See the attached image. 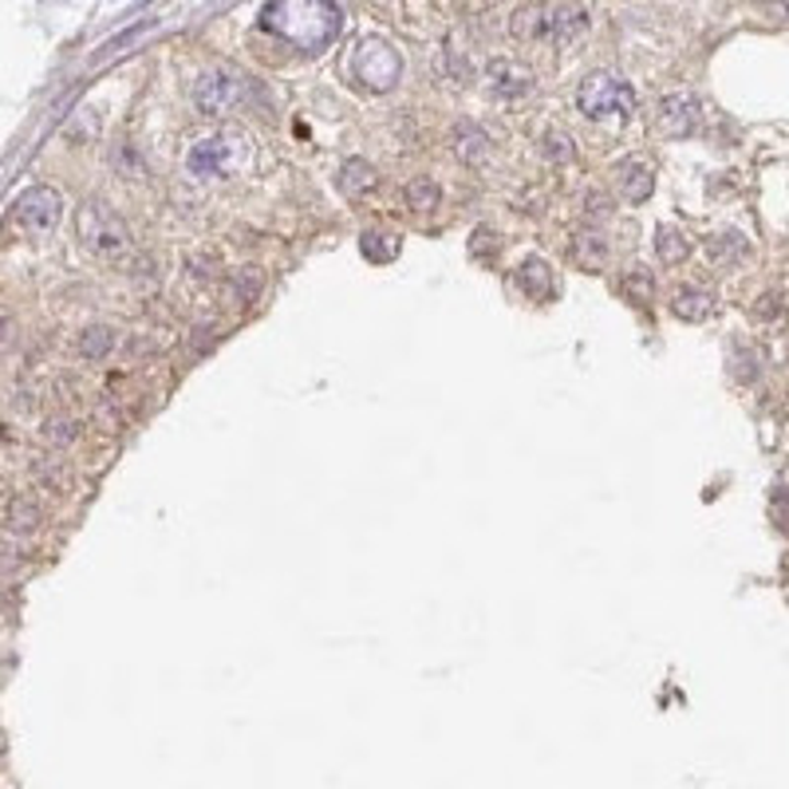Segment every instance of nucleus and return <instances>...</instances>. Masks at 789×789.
<instances>
[{"instance_id": "nucleus-21", "label": "nucleus", "mask_w": 789, "mask_h": 789, "mask_svg": "<svg viewBox=\"0 0 789 789\" xmlns=\"http://www.w3.org/2000/svg\"><path fill=\"white\" fill-rule=\"evenodd\" d=\"M655 249H659V257L667 260V265H679V260L691 253V245H687V233L679 230H659V237H655Z\"/></svg>"}, {"instance_id": "nucleus-17", "label": "nucleus", "mask_w": 789, "mask_h": 789, "mask_svg": "<svg viewBox=\"0 0 789 789\" xmlns=\"http://www.w3.org/2000/svg\"><path fill=\"white\" fill-rule=\"evenodd\" d=\"M486 146H490V138L481 135L474 123H463L454 131V155L466 158V163H478V158L486 155Z\"/></svg>"}, {"instance_id": "nucleus-22", "label": "nucleus", "mask_w": 789, "mask_h": 789, "mask_svg": "<svg viewBox=\"0 0 789 789\" xmlns=\"http://www.w3.org/2000/svg\"><path fill=\"white\" fill-rule=\"evenodd\" d=\"M541 151H545V158H553V163H568V158L577 155V146H573V138L560 135V131H545V138H541Z\"/></svg>"}, {"instance_id": "nucleus-4", "label": "nucleus", "mask_w": 789, "mask_h": 789, "mask_svg": "<svg viewBox=\"0 0 789 789\" xmlns=\"http://www.w3.org/2000/svg\"><path fill=\"white\" fill-rule=\"evenodd\" d=\"M577 107L588 119H627L635 111V96L620 76L597 71V76H588L585 84H580Z\"/></svg>"}, {"instance_id": "nucleus-23", "label": "nucleus", "mask_w": 789, "mask_h": 789, "mask_svg": "<svg viewBox=\"0 0 789 789\" xmlns=\"http://www.w3.org/2000/svg\"><path fill=\"white\" fill-rule=\"evenodd\" d=\"M387 233H364V241H359V245H364V253L371 260H387V257H394V253H399V241H384Z\"/></svg>"}, {"instance_id": "nucleus-6", "label": "nucleus", "mask_w": 789, "mask_h": 789, "mask_svg": "<svg viewBox=\"0 0 789 789\" xmlns=\"http://www.w3.org/2000/svg\"><path fill=\"white\" fill-rule=\"evenodd\" d=\"M241 158H245V138L233 135V131H218V135H205L190 146L186 170L193 178H225L230 170H237Z\"/></svg>"}, {"instance_id": "nucleus-8", "label": "nucleus", "mask_w": 789, "mask_h": 789, "mask_svg": "<svg viewBox=\"0 0 789 789\" xmlns=\"http://www.w3.org/2000/svg\"><path fill=\"white\" fill-rule=\"evenodd\" d=\"M59 213H64V202H59V193L52 190V186H32V190H24V193L16 198V210H12V218H16L20 230L48 233V230H56Z\"/></svg>"}, {"instance_id": "nucleus-3", "label": "nucleus", "mask_w": 789, "mask_h": 789, "mask_svg": "<svg viewBox=\"0 0 789 789\" xmlns=\"http://www.w3.org/2000/svg\"><path fill=\"white\" fill-rule=\"evenodd\" d=\"M193 107L210 119L233 115L245 99H249V79L233 68H205L202 76L193 79Z\"/></svg>"}, {"instance_id": "nucleus-20", "label": "nucleus", "mask_w": 789, "mask_h": 789, "mask_svg": "<svg viewBox=\"0 0 789 789\" xmlns=\"http://www.w3.org/2000/svg\"><path fill=\"white\" fill-rule=\"evenodd\" d=\"M620 289H624V297L635 300V304H647L652 292H655V280H652V273L647 269H627L624 280H620Z\"/></svg>"}, {"instance_id": "nucleus-10", "label": "nucleus", "mask_w": 789, "mask_h": 789, "mask_svg": "<svg viewBox=\"0 0 789 789\" xmlns=\"http://www.w3.org/2000/svg\"><path fill=\"white\" fill-rule=\"evenodd\" d=\"M652 186H655V174L644 158H624V163L616 166V193L624 198L627 205L647 202Z\"/></svg>"}, {"instance_id": "nucleus-5", "label": "nucleus", "mask_w": 789, "mask_h": 789, "mask_svg": "<svg viewBox=\"0 0 789 789\" xmlns=\"http://www.w3.org/2000/svg\"><path fill=\"white\" fill-rule=\"evenodd\" d=\"M76 233H79V241H84L87 249L99 253V257H123V253L131 249V230L123 225V218L111 213V210H103L99 202H91V205L79 210Z\"/></svg>"}, {"instance_id": "nucleus-15", "label": "nucleus", "mask_w": 789, "mask_h": 789, "mask_svg": "<svg viewBox=\"0 0 789 789\" xmlns=\"http://www.w3.org/2000/svg\"><path fill=\"white\" fill-rule=\"evenodd\" d=\"M577 260L585 265L588 273H600L608 265V253H612V245H608V237L604 233H592V230H585L577 237Z\"/></svg>"}, {"instance_id": "nucleus-7", "label": "nucleus", "mask_w": 789, "mask_h": 789, "mask_svg": "<svg viewBox=\"0 0 789 789\" xmlns=\"http://www.w3.org/2000/svg\"><path fill=\"white\" fill-rule=\"evenodd\" d=\"M352 71H356V79L367 91H391V87L399 84L403 64H399L394 48H387L379 40H364L356 48V56H352Z\"/></svg>"}, {"instance_id": "nucleus-14", "label": "nucleus", "mask_w": 789, "mask_h": 789, "mask_svg": "<svg viewBox=\"0 0 789 789\" xmlns=\"http://www.w3.org/2000/svg\"><path fill=\"white\" fill-rule=\"evenodd\" d=\"M340 190L347 193V198H364L367 190H376V170H371V163H364V158H347L344 166H340Z\"/></svg>"}, {"instance_id": "nucleus-12", "label": "nucleus", "mask_w": 789, "mask_h": 789, "mask_svg": "<svg viewBox=\"0 0 789 789\" xmlns=\"http://www.w3.org/2000/svg\"><path fill=\"white\" fill-rule=\"evenodd\" d=\"M671 312L687 324H699L714 312V292L699 289V285H679L671 297Z\"/></svg>"}, {"instance_id": "nucleus-25", "label": "nucleus", "mask_w": 789, "mask_h": 789, "mask_svg": "<svg viewBox=\"0 0 789 789\" xmlns=\"http://www.w3.org/2000/svg\"><path fill=\"white\" fill-rule=\"evenodd\" d=\"M44 438H48V443H71V438H76V423L56 419V423L44 426Z\"/></svg>"}, {"instance_id": "nucleus-16", "label": "nucleus", "mask_w": 789, "mask_h": 789, "mask_svg": "<svg viewBox=\"0 0 789 789\" xmlns=\"http://www.w3.org/2000/svg\"><path fill=\"white\" fill-rule=\"evenodd\" d=\"M111 347H115V327L96 324V327H87V332H79V356L91 359V364L111 356Z\"/></svg>"}, {"instance_id": "nucleus-2", "label": "nucleus", "mask_w": 789, "mask_h": 789, "mask_svg": "<svg viewBox=\"0 0 789 789\" xmlns=\"http://www.w3.org/2000/svg\"><path fill=\"white\" fill-rule=\"evenodd\" d=\"M585 9L573 0H549V4H530L513 12L510 32L518 40H545V44H573L585 32Z\"/></svg>"}, {"instance_id": "nucleus-1", "label": "nucleus", "mask_w": 789, "mask_h": 789, "mask_svg": "<svg viewBox=\"0 0 789 789\" xmlns=\"http://www.w3.org/2000/svg\"><path fill=\"white\" fill-rule=\"evenodd\" d=\"M260 29L300 52H324L340 36V9L332 0H269Z\"/></svg>"}, {"instance_id": "nucleus-24", "label": "nucleus", "mask_w": 789, "mask_h": 789, "mask_svg": "<svg viewBox=\"0 0 789 789\" xmlns=\"http://www.w3.org/2000/svg\"><path fill=\"white\" fill-rule=\"evenodd\" d=\"M111 158H115V166L126 174V178H138V174H146V166L138 163L135 151H131V146H115V155H111Z\"/></svg>"}, {"instance_id": "nucleus-9", "label": "nucleus", "mask_w": 789, "mask_h": 789, "mask_svg": "<svg viewBox=\"0 0 789 789\" xmlns=\"http://www.w3.org/2000/svg\"><path fill=\"white\" fill-rule=\"evenodd\" d=\"M699 126V103L691 96H667L659 103V131L667 138H687Z\"/></svg>"}, {"instance_id": "nucleus-19", "label": "nucleus", "mask_w": 789, "mask_h": 789, "mask_svg": "<svg viewBox=\"0 0 789 789\" xmlns=\"http://www.w3.org/2000/svg\"><path fill=\"white\" fill-rule=\"evenodd\" d=\"M12 533H32L40 525V505L29 498H12L9 501V521H4Z\"/></svg>"}, {"instance_id": "nucleus-26", "label": "nucleus", "mask_w": 789, "mask_h": 789, "mask_svg": "<svg viewBox=\"0 0 789 789\" xmlns=\"http://www.w3.org/2000/svg\"><path fill=\"white\" fill-rule=\"evenodd\" d=\"M12 327H16V320L0 312V352H4V347H12V340H16V332H12Z\"/></svg>"}, {"instance_id": "nucleus-18", "label": "nucleus", "mask_w": 789, "mask_h": 789, "mask_svg": "<svg viewBox=\"0 0 789 789\" xmlns=\"http://www.w3.org/2000/svg\"><path fill=\"white\" fill-rule=\"evenodd\" d=\"M443 202V190H438V182H434V178H414L411 186H407V205H411V210H434V205Z\"/></svg>"}, {"instance_id": "nucleus-11", "label": "nucleus", "mask_w": 789, "mask_h": 789, "mask_svg": "<svg viewBox=\"0 0 789 789\" xmlns=\"http://www.w3.org/2000/svg\"><path fill=\"white\" fill-rule=\"evenodd\" d=\"M486 87L501 99H518L533 87V76L521 64H513V59H493L490 71H486Z\"/></svg>"}, {"instance_id": "nucleus-13", "label": "nucleus", "mask_w": 789, "mask_h": 789, "mask_svg": "<svg viewBox=\"0 0 789 789\" xmlns=\"http://www.w3.org/2000/svg\"><path fill=\"white\" fill-rule=\"evenodd\" d=\"M518 289L530 300H549L553 297V269L545 260L530 257L525 265H518Z\"/></svg>"}]
</instances>
